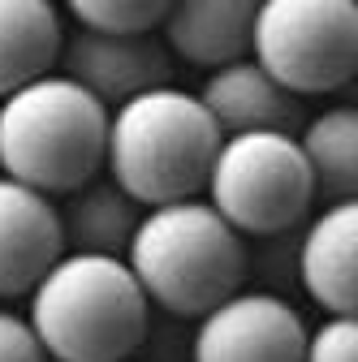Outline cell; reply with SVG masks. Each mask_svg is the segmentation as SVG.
<instances>
[{
  "label": "cell",
  "instance_id": "1",
  "mask_svg": "<svg viewBox=\"0 0 358 362\" xmlns=\"http://www.w3.org/2000/svg\"><path fill=\"white\" fill-rule=\"evenodd\" d=\"M26 320L57 362H125L151 332V298L125 255L69 250L30 289Z\"/></svg>",
  "mask_w": 358,
  "mask_h": 362
},
{
  "label": "cell",
  "instance_id": "11",
  "mask_svg": "<svg viewBox=\"0 0 358 362\" xmlns=\"http://www.w3.org/2000/svg\"><path fill=\"white\" fill-rule=\"evenodd\" d=\"M298 276L328 315H358V199L324 203L302 224Z\"/></svg>",
  "mask_w": 358,
  "mask_h": 362
},
{
  "label": "cell",
  "instance_id": "18",
  "mask_svg": "<svg viewBox=\"0 0 358 362\" xmlns=\"http://www.w3.org/2000/svg\"><path fill=\"white\" fill-rule=\"evenodd\" d=\"M306 362H358V315H328L311 328Z\"/></svg>",
  "mask_w": 358,
  "mask_h": 362
},
{
  "label": "cell",
  "instance_id": "14",
  "mask_svg": "<svg viewBox=\"0 0 358 362\" xmlns=\"http://www.w3.org/2000/svg\"><path fill=\"white\" fill-rule=\"evenodd\" d=\"M65 26L52 0H0V86L18 90L65 57Z\"/></svg>",
  "mask_w": 358,
  "mask_h": 362
},
{
  "label": "cell",
  "instance_id": "17",
  "mask_svg": "<svg viewBox=\"0 0 358 362\" xmlns=\"http://www.w3.org/2000/svg\"><path fill=\"white\" fill-rule=\"evenodd\" d=\"M250 242V276L259 281V289H289L298 285L302 289V276H298V259H302V224L298 229H285V233H267V238H246Z\"/></svg>",
  "mask_w": 358,
  "mask_h": 362
},
{
  "label": "cell",
  "instance_id": "3",
  "mask_svg": "<svg viewBox=\"0 0 358 362\" xmlns=\"http://www.w3.org/2000/svg\"><path fill=\"white\" fill-rule=\"evenodd\" d=\"M112 108L69 74H43L0 104V164L5 177L43 194H69L108 168Z\"/></svg>",
  "mask_w": 358,
  "mask_h": 362
},
{
  "label": "cell",
  "instance_id": "4",
  "mask_svg": "<svg viewBox=\"0 0 358 362\" xmlns=\"http://www.w3.org/2000/svg\"><path fill=\"white\" fill-rule=\"evenodd\" d=\"M225 143L199 90L156 86L112 108L108 134V173L143 207L195 199L207 190L212 164Z\"/></svg>",
  "mask_w": 358,
  "mask_h": 362
},
{
  "label": "cell",
  "instance_id": "5",
  "mask_svg": "<svg viewBox=\"0 0 358 362\" xmlns=\"http://www.w3.org/2000/svg\"><path fill=\"white\" fill-rule=\"evenodd\" d=\"M207 199L242 238L298 229L320 199L302 139L285 129L225 134L207 177Z\"/></svg>",
  "mask_w": 358,
  "mask_h": 362
},
{
  "label": "cell",
  "instance_id": "15",
  "mask_svg": "<svg viewBox=\"0 0 358 362\" xmlns=\"http://www.w3.org/2000/svg\"><path fill=\"white\" fill-rule=\"evenodd\" d=\"M302 151L324 203L358 199V104H333L302 125Z\"/></svg>",
  "mask_w": 358,
  "mask_h": 362
},
{
  "label": "cell",
  "instance_id": "7",
  "mask_svg": "<svg viewBox=\"0 0 358 362\" xmlns=\"http://www.w3.org/2000/svg\"><path fill=\"white\" fill-rule=\"evenodd\" d=\"M311 328L272 289H238L190 332V362H306Z\"/></svg>",
  "mask_w": 358,
  "mask_h": 362
},
{
  "label": "cell",
  "instance_id": "6",
  "mask_svg": "<svg viewBox=\"0 0 358 362\" xmlns=\"http://www.w3.org/2000/svg\"><path fill=\"white\" fill-rule=\"evenodd\" d=\"M250 57L298 95H328L358 74V0H263Z\"/></svg>",
  "mask_w": 358,
  "mask_h": 362
},
{
  "label": "cell",
  "instance_id": "8",
  "mask_svg": "<svg viewBox=\"0 0 358 362\" xmlns=\"http://www.w3.org/2000/svg\"><path fill=\"white\" fill-rule=\"evenodd\" d=\"M173 48L156 30H96L78 26L65 39L61 74L82 82L108 108L129 104L134 95L173 82Z\"/></svg>",
  "mask_w": 358,
  "mask_h": 362
},
{
  "label": "cell",
  "instance_id": "13",
  "mask_svg": "<svg viewBox=\"0 0 358 362\" xmlns=\"http://www.w3.org/2000/svg\"><path fill=\"white\" fill-rule=\"evenodd\" d=\"M143 211L147 207L112 173L91 177L86 186L69 190L61 203L65 242H69V250H86V255H125L143 224Z\"/></svg>",
  "mask_w": 358,
  "mask_h": 362
},
{
  "label": "cell",
  "instance_id": "9",
  "mask_svg": "<svg viewBox=\"0 0 358 362\" xmlns=\"http://www.w3.org/2000/svg\"><path fill=\"white\" fill-rule=\"evenodd\" d=\"M65 255V220L52 194L5 177L0 181V293L9 302L30 298V289Z\"/></svg>",
  "mask_w": 358,
  "mask_h": 362
},
{
  "label": "cell",
  "instance_id": "19",
  "mask_svg": "<svg viewBox=\"0 0 358 362\" xmlns=\"http://www.w3.org/2000/svg\"><path fill=\"white\" fill-rule=\"evenodd\" d=\"M0 362H57V358L39 341V332L26 315L5 310L0 315Z\"/></svg>",
  "mask_w": 358,
  "mask_h": 362
},
{
  "label": "cell",
  "instance_id": "2",
  "mask_svg": "<svg viewBox=\"0 0 358 362\" xmlns=\"http://www.w3.org/2000/svg\"><path fill=\"white\" fill-rule=\"evenodd\" d=\"M125 259L151 306L173 320H203L250 276V242L199 194L147 207Z\"/></svg>",
  "mask_w": 358,
  "mask_h": 362
},
{
  "label": "cell",
  "instance_id": "10",
  "mask_svg": "<svg viewBox=\"0 0 358 362\" xmlns=\"http://www.w3.org/2000/svg\"><path fill=\"white\" fill-rule=\"evenodd\" d=\"M199 100L207 104V112L225 134H250V129L302 134V125L311 121L298 90H289L277 74H267L255 57L207 69Z\"/></svg>",
  "mask_w": 358,
  "mask_h": 362
},
{
  "label": "cell",
  "instance_id": "16",
  "mask_svg": "<svg viewBox=\"0 0 358 362\" xmlns=\"http://www.w3.org/2000/svg\"><path fill=\"white\" fill-rule=\"evenodd\" d=\"M173 0H65L78 26L96 30H160Z\"/></svg>",
  "mask_w": 358,
  "mask_h": 362
},
{
  "label": "cell",
  "instance_id": "12",
  "mask_svg": "<svg viewBox=\"0 0 358 362\" xmlns=\"http://www.w3.org/2000/svg\"><path fill=\"white\" fill-rule=\"evenodd\" d=\"M259 5L263 0H173L160 22V35L177 61L220 69L250 57Z\"/></svg>",
  "mask_w": 358,
  "mask_h": 362
}]
</instances>
